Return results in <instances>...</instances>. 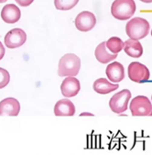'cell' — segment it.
Returning a JSON list of instances; mask_svg holds the SVG:
<instances>
[{
    "mask_svg": "<svg viewBox=\"0 0 152 155\" xmlns=\"http://www.w3.org/2000/svg\"><path fill=\"white\" fill-rule=\"evenodd\" d=\"M81 69V59L74 53H67L59 61L58 74L60 77H75Z\"/></svg>",
    "mask_w": 152,
    "mask_h": 155,
    "instance_id": "cell-1",
    "label": "cell"
},
{
    "mask_svg": "<svg viewBox=\"0 0 152 155\" xmlns=\"http://www.w3.org/2000/svg\"><path fill=\"white\" fill-rule=\"evenodd\" d=\"M149 23L143 18H133L126 25V33L132 40H141L149 32Z\"/></svg>",
    "mask_w": 152,
    "mask_h": 155,
    "instance_id": "cell-2",
    "label": "cell"
},
{
    "mask_svg": "<svg viewBox=\"0 0 152 155\" xmlns=\"http://www.w3.org/2000/svg\"><path fill=\"white\" fill-rule=\"evenodd\" d=\"M136 9L134 0H115L111 6V14L118 20H127L133 17Z\"/></svg>",
    "mask_w": 152,
    "mask_h": 155,
    "instance_id": "cell-3",
    "label": "cell"
},
{
    "mask_svg": "<svg viewBox=\"0 0 152 155\" xmlns=\"http://www.w3.org/2000/svg\"><path fill=\"white\" fill-rule=\"evenodd\" d=\"M129 109L134 117H152V103L145 96L134 97L130 102Z\"/></svg>",
    "mask_w": 152,
    "mask_h": 155,
    "instance_id": "cell-4",
    "label": "cell"
},
{
    "mask_svg": "<svg viewBox=\"0 0 152 155\" xmlns=\"http://www.w3.org/2000/svg\"><path fill=\"white\" fill-rule=\"evenodd\" d=\"M131 99V92L128 89L119 91L109 100V107L115 114H122L128 108V103Z\"/></svg>",
    "mask_w": 152,
    "mask_h": 155,
    "instance_id": "cell-5",
    "label": "cell"
},
{
    "mask_svg": "<svg viewBox=\"0 0 152 155\" xmlns=\"http://www.w3.org/2000/svg\"><path fill=\"white\" fill-rule=\"evenodd\" d=\"M128 74L131 81L138 84L148 81L150 77V72L148 68L138 61H133L128 65Z\"/></svg>",
    "mask_w": 152,
    "mask_h": 155,
    "instance_id": "cell-6",
    "label": "cell"
},
{
    "mask_svg": "<svg viewBox=\"0 0 152 155\" xmlns=\"http://www.w3.org/2000/svg\"><path fill=\"white\" fill-rule=\"evenodd\" d=\"M74 23L78 30L82 32H87L93 29L96 25V18L92 12L82 11L77 15Z\"/></svg>",
    "mask_w": 152,
    "mask_h": 155,
    "instance_id": "cell-7",
    "label": "cell"
},
{
    "mask_svg": "<svg viewBox=\"0 0 152 155\" xmlns=\"http://www.w3.org/2000/svg\"><path fill=\"white\" fill-rule=\"evenodd\" d=\"M27 41V34L21 28H13L5 36V45L8 49H16L22 46Z\"/></svg>",
    "mask_w": 152,
    "mask_h": 155,
    "instance_id": "cell-8",
    "label": "cell"
},
{
    "mask_svg": "<svg viewBox=\"0 0 152 155\" xmlns=\"http://www.w3.org/2000/svg\"><path fill=\"white\" fill-rule=\"evenodd\" d=\"M80 90H81L80 81L73 76H69L65 78L63 81L62 85H60L62 94L66 98H70L77 96Z\"/></svg>",
    "mask_w": 152,
    "mask_h": 155,
    "instance_id": "cell-9",
    "label": "cell"
},
{
    "mask_svg": "<svg viewBox=\"0 0 152 155\" xmlns=\"http://www.w3.org/2000/svg\"><path fill=\"white\" fill-rule=\"evenodd\" d=\"M20 112V104L14 97H7L0 101V117H17Z\"/></svg>",
    "mask_w": 152,
    "mask_h": 155,
    "instance_id": "cell-10",
    "label": "cell"
},
{
    "mask_svg": "<svg viewBox=\"0 0 152 155\" xmlns=\"http://www.w3.org/2000/svg\"><path fill=\"white\" fill-rule=\"evenodd\" d=\"M75 112L74 104L67 98L59 100L54 106V115L56 117H73Z\"/></svg>",
    "mask_w": 152,
    "mask_h": 155,
    "instance_id": "cell-11",
    "label": "cell"
},
{
    "mask_svg": "<svg viewBox=\"0 0 152 155\" xmlns=\"http://www.w3.org/2000/svg\"><path fill=\"white\" fill-rule=\"evenodd\" d=\"M105 74L111 83H119L125 78V68L118 61H114L107 65Z\"/></svg>",
    "mask_w": 152,
    "mask_h": 155,
    "instance_id": "cell-12",
    "label": "cell"
},
{
    "mask_svg": "<svg viewBox=\"0 0 152 155\" xmlns=\"http://www.w3.org/2000/svg\"><path fill=\"white\" fill-rule=\"evenodd\" d=\"M20 9L14 4H8L4 6L1 10V18L8 24H14L20 19Z\"/></svg>",
    "mask_w": 152,
    "mask_h": 155,
    "instance_id": "cell-13",
    "label": "cell"
},
{
    "mask_svg": "<svg viewBox=\"0 0 152 155\" xmlns=\"http://www.w3.org/2000/svg\"><path fill=\"white\" fill-rule=\"evenodd\" d=\"M117 84H113L105 78H98L93 84L94 90L100 95H107L118 88Z\"/></svg>",
    "mask_w": 152,
    "mask_h": 155,
    "instance_id": "cell-14",
    "label": "cell"
},
{
    "mask_svg": "<svg viewBox=\"0 0 152 155\" xmlns=\"http://www.w3.org/2000/svg\"><path fill=\"white\" fill-rule=\"evenodd\" d=\"M95 56L100 64H105L111 63L112 61L116 59L117 54L111 53L105 46V41H104V42H101L96 47V49L95 51Z\"/></svg>",
    "mask_w": 152,
    "mask_h": 155,
    "instance_id": "cell-15",
    "label": "cell"
},
{
    "mask_svg": "<svg viewBox=\"0 0 152 155\" xmlns=\"http://www.w3.org/2000/svg\"><path fill=\"white\" fill-rule=\"evenodd\" d=\"M123 50L125 52L132 58H139L143 54V47L140 41L129 39L124 42Z\"/></svg>",
    "mask_w": 152,
    "mask_h": 155,
    "instance_id": "cell-16",
    "label": "cell"
},
{
    "mask_svg": "<svg viewBox=\"0 0 152 155\" xmlns=\"http://www.w3.org/2000/svg\"><path fill=\"white\" fill-rule=\"evenodd\" d=\"M105 46L111 53L117 54L123 50L124 41L118 37H111L107 41H105Z\"/></svg>",
    "mask_w": 152,
    "mask_h": 155,
    "instance_id": "cell-17",
    "label": "cell"
},
{
    "mask_svg": "<svg viewBox=\"0 0 152 155\" xmlns=\"http://www.w3.org/2000/svg\"><path fill=\"white\" fill-rule=\"evenodd\" d=\"M79 2V0H54L55 8L59 10H70L73 8Z\"/></svg>",
    "mask_w": 152,
    "mask_h": 155,
    "instance_id": "cell-18",
    "label": "cell"
},
{
    "mask_svg": "<svg viewBox=\"0 0 152 155\" xmlns=\"http://www.w3.org/2000/svg\"><path fill=\"white\" fill-rule=\"evenodd\" d=\"M10 81V74L8 71L0 67V89L6 87Z\"/></svg>",
    "mask_w": 152,
    "mask_h": 155,
    "instance_id": "cell-19",
    "label": "cell"
},
{
    "mask_svg": "<svg viewBox=\"0 0 152 155\" xmlns=\"http://www.w3.org/2000/svg\"><path fill=\"white\" fill-rule=\"evenodd\" d=\"M15 1L21 7H28L33 3L34 0H15Z\"/></svg>",
    "mask_w": 152,
    "mask_h": 155,
    "instance_id": "cell-20",
    "label": "cell"
},
{
    "mask_svg": "<svg viewBox=\"0 0 152 155\" xmlns=\"http://www.w3.org/2000/svg\"><path fill=\"white\" fill-rule=\"evenodd\" d=\"M5 52H6L5 47H4V45L2 44V42L0 41V60H2V59H3V57L5 56Z\"/></svg>",
    "mask_w": 152,
    "mask_h": 155,
    "instance_id": "cell-21",
    "label": "cell"
},
{
    "mask_svg": "<svg viewBox=\"0 0 152 155\" xmlns=\"http://www.w3.org/2000/svg\"><path fill=\"white\" fill-rule=\"evenodd\" d=\"M84 116H90V117H94L95 115L92 113H88V112H82L80 114V117H84Z\"/></svg>",
    "mask_w": 152,
    "mask_h": 155,
    "instance_id": "cell-22",
    "label": "cell"
},
{
    "mask_svg": "<svg viewBox=\"0 0 152 155\" xmlns=\"http://www.w3.org/2000/svg\"><path fill=\"white\" fill-rule=\"evenodd\" d=\"M140 1L143 2V3H147V4L152 3V0H140Z\"/></svg>",
    "mask_w": 152,
    "mask_h": 155,
    "instance_id": "cell-23",
    "label": "cell"
},
{
    "mask_svg": "<svg viewBox=\"0 0 152 155\" xmlns=\"http://www.w3.org/2000/svg\"><path fill=\"white\" fill-rule=\"evenodd\" d=\"M7 1H8V0H0V3H5Z\"/></svg>",
    "mask_w": 152,
    "mask_h": 155,
    "instance_id": "cell-24",
    "label": "cell"
},
{
    "mask_svg": "<svg viewBox=\"0 0 152 155\" xmlns=\"http://www.w3.org/2000/svg\"><path fill=\"white\" fill-rule=\"evenodd\" d=\"M151 36H152V29H151Z\"/></svg>",
    "mask_w": 152,
    "mask_h": 155,
    "instance_id": "cell-25",
    "label": "cell"
},
{
    "mask_svg": "<svg viewBox=\"0 0 152 155\" xmlns=\"http://www.w3.org/2000/svg\"><path fill=\"white\" fill-rule=\"evenodd\" d=\"M151 101H152V97H151ZM151 103H152V102H151Z\"/></svg>",
    "mask_w": 152,
    "mask_h": 155,
    "instance_id": "cell-26",
    "label": "cell"
}]
</instances>
